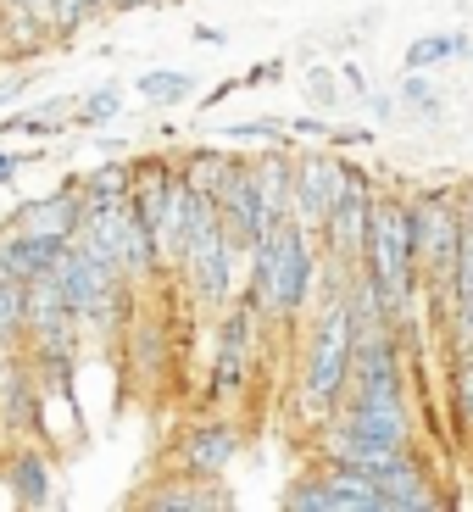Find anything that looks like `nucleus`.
Instances as JSON below:
<instances>
[{"mask_svg": "<svg viewBox=\"0 0 473 512\" xmlns=\"http://www.w3.org/2000/svg\"><path fill=\"white\" fill-rule=\"evenodd\" d=\"M373 140H379V134H373L368 123H340V128L329 134V145H334V151H368Z\"/></svg>", "mask_w": 473, "mask_h": 512, "instance_id": "nucleus-25", "label": "nucleus"}, {"mask_svg": "<svg viewBox=\"0 0 473 512\" xmlns=\"http://www.w3.org/2000/svg\"><path fill=\"white\" fill-rule=\"evenodd\" d=\"M468 45H473L468 28H435V34H418V39H412L407 56H401V67H412V73H435V67L468 62Z\"/></svg>", "mask_w": 473, "mask_h": 512, "instance_id": "nucleus-15", "label": "nucleus"}, {"mask_svg": "<svg viewBox=\"0 0 473 512\" xmlns=\"http://www.w3.org/2000/svg\"><path fill=\"white\" fill-rule=\"evenodd\" d=\"M373 479H379V490H384V512H440L446 507L440 479L429 474V457H423L418 446L390 457Z\"/></svg>", "mask_w": 473, "mask_h": 512, "instance_id": "nucleus-9", "label": "nucleus"}, {"mask_svg": "<svg viewBox=\"0 0 473 512\" xmlns=\"http://www.w3.org/2000/svg\"><path fill=\"white\" fill-rule=\"evenodd\" d=\"M340 78H346V90L357 95V101H368V95H373V84H368V67H357V62H340Z\"/></svg>", "mask_w": 473, "mask_h": 512, "instance_id": "nucleus-26", "label": "nucleus"}, {"mask_svg": "<svg viewBox=\"0 0 473 512\" xmlns=\"http://www.w3.org/2000/svg\"><path fill=\"white\" fill-rule=\"evenodd\" d=\"M234 162H240V151H234L229 140H223V145H195V151L179 156L184 184H190L195 195H212V201H218V190H223V179H229Z\"/></svg>", "mask_w": 473, "mask_h": 512, "instance_id": "nucleus-16", "label": "nucleus"}, {"mask_svg": "<svg viewBox=\"0 0 473 512\" xmlns=\"http://www.w3.org/2000/svg\"><path fill=\"white\" fill-rule=\"evenodd\" d=\"M56 45L51 23L45 17H34L28 6H17V0H0V56L6 62H34V56H45Z\"/></svg>", "mask_w": 473, "mask_h": 512, "instance_id": "nucleus-14", "label": "nucleus"}, {"mask_svg": "<svg viewBox=\"0 0 473 512\" xmlns=\"http://www.w3.org/2000/svg\"><path fill=\"white\" fill-rule=\"evenodd\" d=\"M78 195H84V212H117V206H128V195H134V162H112V167H95V173H84L78 179Z\"/></svg>", "mask_w": 473, "mask_h": 512, "instance_id": "nucleus-17", "label": "nucleus"}, {"mask_svg": "<svg viewBox=\"0 0 473 512\" xmlns=\"http://www.w3.org/2000/svg\"><path fill=\"white\" fill-rule=\"evenodd\" d=\"M301 95H307V106H312V112H323V117H334V112H340V101H346V78H340V67H323V62H312L307 67V90H301Z\"/></svg>", "mask_w": 473, "mask_h": 512, "instance_id": "nucleus-22", "label": "nucleus"}, {"mask_svg": "<svg viewBox=\"0 0 473 512\" xmlns=\"http://www.w3.org/2000/svg\"><path fill=\"white\" fill-rule=\"evenodd\" d=\"M396 101H401V112H407V117H429V123L446 112V95H440V84H435L429 73H412V67H401Z\"/></svg>", "mask_w": 473, "mask_h": 512, "instance_id": "nucleus-20", "label": "nucleus"}, {"mask_svg": "<svg viewBox=\"0 0 473 512\" xmlns=\"http://www.w3.org/2000/svg\"><path fill=\"white\" fill-rule=\"evenodd\" d=\"M446 412L457 423V435L473 446V346L446 351Z\"/></svg>", "mask_w": 473, "mask_h": 512, "instance_id": "nucleus-18", "label": "nucleus"}, {"mask_svg": "<svg viewBox=\"0 0 473 512\" xmlns=\"http://www.w3.org/2000/svg\"><path fill=\"white\" fill-rule=\"evenodd\" d=\"M117 112H123V90H117V84H101V90H90L73 106V123L78 128H101V123H112Z\"/></svg>", "mask_w": 473, "mask_h": 512, "instance_id": "nucleus-23", "label": "nucleus"}, {"mask_svg": "<svg viewBox=\"0 0 473 512\" xmlns=\"http://www.w3.org/2000/svg\"><path fill=\"white\" fill-rule=\"evenodd\" d=\"M334 123L323 112H307V117H290V140L295 145H329Z\"/></svg>", "mask_w": 473, "mask_h": 512, "instance_id": "nucleus-24", "label": "nucleus"}, {"mask_svg": "<svg viewBox=\"0 0 473 512\" xmlns=\"http://www.w3.org/2000/svg\"><path fill=\"white\" fill-rule=\"evenodd\" d=\"M195 45H206V51H218V45H229V34L212 23H195Z\"/></svg>", "mask_w": 473, "mask_h": 512, "instance_id": "nucleus-28", "label": "nucleus"}, {"mask_svg": "<svg viewBox=\"0 0 473 512\" xmlns=\"http://www.w3.org/2000/svg\"><path fill=\"white\" fill-rule=\"evenodd\" d=\"M12 223L39 229V234H67V240H78V229L90 223V212H84V195H78V179L56 184L51 195H34V201H23V206L12 212Z\"/></svg>", "mask_w": 473, "mask_h": 512, "instance_id": "nucleus-13", "label": "nucleus"}, {"mask_svg": "<svg viewBox=\"0 0 473 512\" xmlns=\"http://www.w3.org/2000/svg\"><path fill=\"white\" fill-rule=\"evenodd\" d=\"M23 340H28V290L23 279L0 273V346L23 351Z\"/></svg>", "mask_w": 473, "mask_h": 512, "instance_id": "nucleus-21", "label": "nucleus"}, {"mask_svg": "<svg viewBox=\"0 0 473 512\" xmlns=\"http://www.w3.org/2000/svg\"><path fill=\"white\" fill-rule=\"evenodd\" d=\"M140 101L145 106H156V112H167V106H184V101H195V78L190 73H179V67H151V73H140Z\"/></svg>", "mask_w": 473, "mask_h": 512, "instance_id": "nucleus-19", "label": "nucleus"}, {"mask_svg": "<svg viewBox=\"0 0 473 512\" xmlns=\"http://www.w3.org/2000/svg\"><path fill=\"white\" fill-rule=\"evenodd\" d=\"M245 451V429L234 418H223V412L206 407V418L184 423L179 435H173V446H167V468H190V474H206V479H223L240 462Z\"/></svg>", "mask_w": 473, "mask_h": 512, "instance_id": "nucleus-6", "label": "nucleus"}, {"mask_svg": "<svg viewBox=\"0 0 473 512\" xmlns=\"http://www.w3.org/2000/svg\"><path fill=\"white\" fill-rule=\"evenodd\" d=\"M268 334V318L251 295H234L218 312V340H212V368H206V407L223 412L251 390V368H256V340Z\"/></svg>", "mask_w": 473, "mask_h": 512, "instance_id": "nucleus-3", "label": "nucleus"}, {"mask_svg": "<svg viewBox=\"0 0 473 512\" xmlns=\"http://www.w3.org/2000/svg\"><path fill=\"white\" fill-rule=\"evenodd\" d=\"M0 485L12 490L17 507H51V457L45 446H28V440H12L6 457H0Z\"/></svg>", "mask_w": 473, "mask_h": 512, "instance_id": "nucleus-12", "label": "nucleus"}, {"mask_svg": "<svg viewBox=\"0 0 473 512\" xmlns=\"http://www.w3.org/2000/svg\"><path fill=\"white\" fill-rule=\"evenodd\" d=\"M67 234H39V229H23V223H0V273L6 279H39L51 273L56 262L67 256Z\"/></svg>", "mask_w": 473, "mask_h": 512, "instance_id": "nucleus-10", "label": "nucleus"}, {"mask_svg": "<svg viewBox=\"0 0 473 512\" xmlns=\"http://www.w3.org/2000/svg\"><path fill=\"white\" fill-rule=\"evenodd\" d=\"M340 184H346V156L334 145H295V195H290V218L301 229L323 234L334 201H340Z\"/></svg>", "mask_w": 473, "mask_h": 512, "instance_id": "nucleus-7", "label": "nucleus"}, {"mask_svg": "<svg viewBox=\"0 0 473 512\" xmlns=\"http://www.w3.org/2000/svg\"><path fill=\"white\" fill-rule=\"evenodd\" d=\"M128 507L140 512H229L234 496L223 479H206V474H190V468H167L162 479H145Z\"/></svg>", "mask_w": 473, "mask_h": 512, "instance_id": "nucleus-8", "label": "nucleus"}, {"mask_svg": "<svg viewBox=\"0 0 473 512\" xmlns=\"http://www.w3.org/2000/svg\"><path fill=\"white\" fill-rule=\"evenodd\" d=\"M468 62H473V45H468Z\"/></svg>", "mask_w": 473, "mask_h": 512, "instance_id": "nucleus-32", "label": "nucleus"}, {"mask_svg": "<svg viewBox=\"0 0 473 512\" xmlns=\"http://www.w3.org/2000/svg\"><path fill=\"white\" fill-rule=\"evenodd\" d=\"M284 512H384V490L373 474L346 468V462H323L312 474L290 479V490L279 496Z\"/></svg>", "mask_w": 473, "mask_h": 512, "instance_id": "nucleus-5", "label": "nucleus"}, {"mask_svg": "<svg viewBox=\"0 0 473 512\" xmlns=\"http://www.w3.org/2000/svg\"><path fill=\"white\" fill-rule=\"evenodd\" d=\"M329 284L340 279L329 273L323 240L312 229H301L295 218L268 229L245 256V295L262 307L268 329H295L312 312V295H323Z\"/></svg>", "mask_w": 473, "mask_h": 512, "instance_id": "nucleus-1", "label": "nucleus"}, {"mask_svg": "<svg viewBox=\"0 0 473 512\" xmlns=\"http://www.w3.org/2000/svg\"><path fill=\"white\" fill-rule=\"evenodd\" d=\"M351 362H357V312L346 301V279L318 295V312L307 323L301 346V379H295V412L318 429L351 390Z\"/></svg>", "mask_w": 473, "mask_h": 512, "instance_id": "nucleus-2", "label": "nucleus"}, {"mask_svg": "<svg viewBox=\"0 0 473 512\" xmlns=\"http://www.w3.org/2000/svg\"><path fill=\"white\" fill-rule=\"evenodd\" d=\"M23 362V351H12V346H0V384L12 379V368Z\"/></svg>", "mask_w": 473, "mask_h": 512, "instance_id": "nucleus-30", "label": "nucleus"}, {"mask_svg": "<svg viewBox=\"0 0 473 512\" xmlns=\"http://www.w3.org/2000/svg\"><path fill=\"white\" fill-rule=\"evenodd\" d=\"M140 6H167V0H112L117 17H123V12H140Z\"/></svg>", "mask_w": 473, "mask_h": 512, "instance_id": "nucleus-31", "label": "nucleus"}, {"mask_svg": "<svg viewBox=\"0 0 473 512\" xmlns=\"http://www.w3.org/2000/svg\"><path fill=\"white\" fill-rule=\"evenodd\" d=\"M45 379L34 373V362H17L12 379L0 384V429H6V440H28L39 435V423H45Z\"/></svg>", "mask_w": 473, "mask_h": 512, "instance_id": "nucleus-11", "label": "nucleus"}, {"mask_svg": "<svg viewBox=\"0 0 473 512\" xmlns=\"http://www.w3.org/2000/svg\"><path fill=\"white\" fill-rule=\"evenodd\" d=\"M17 167H23V156H17V151H0V190L17 179Z\"/></svg>", "mask_w": 473, "mask_h": 512, "instance_id": "nucleus-29", "label": "nucleus"}, {"mask_svg": "<svg viewBox=\"0 0 473 512\" xmlns=\"http://www.w3.org/2000/svg\"><path fill=\"white\" fill-rule=\"evenodd\" d=\"M373 206H379V179L362 173L357 162H346V184H340V201H334L329 223H323V256H329L334 279H351L368 256V229H373Z\"/></svg>", "mask_w": 473, "mask_h": 512, "instance_id": "nucleus-4", "label": "nucleus"}, {"mask_svg": "<svg viewBox=\"0 0 473 512\" xmlns=\"http://www.w3.org/2000/svg\"><path fill=\"white\" fill-rule=\"evenodd\" d=\"M28 95V73H12L6 84H0V106H17Z\"/></svg>", "mask_w": 473, "mask_h": 512, "instance_id": "nucleus-27", "label": "nucleus"}]
</instances>
